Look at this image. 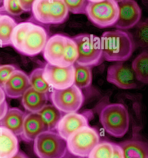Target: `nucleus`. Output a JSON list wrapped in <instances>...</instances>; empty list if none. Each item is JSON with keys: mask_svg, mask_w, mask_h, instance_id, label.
Listing matches in <instances>:
<instances>
[{"mask_svg": "<svg viewBox=\"0 0 148 158\" xmlns=\"http://www.w3.org/2000/svg\"><path fill=\"white\" fill-rule=\"evenodd\" d=\"M100 41L104 59L111 62L127 61L136 48L133 36L125 30L105 31Z\"/></svg>", "mask_w": 148, "mask_h": 158, "instance_id": "f257e3e1", "label": "nucleus"}, {"mask_svg": "<svg viewBox=\"0 0 148 158\" xmlns=\"http://www.w3.org/2000/svg\"><path fill=\"white\" fill-rule=\"evenodd\" d=\"M99 121L104 130L116 138L123 137L129 128L128 111L122 103H112L104 106L100 113Z\"/></svg>", "mask_w": 148, "mask_h": 158, "instance_id": "f03ea898", "label": "nucleus"}, {"mask_svg": "<svg viewBox=\"0 0 148 158\" xmlns=\"http://www.w3.org/2000/svg\"><path fill=\"white\" fill-rule=\"evenodd\" d=\"M86 15L91 23L100 29L115 26L119 16L116 0H88Z\"/></svg>", "mask_w": 148, "mask_h": 158, "instance_id": "7ed1b4c3", "label": "nucleus"}, {"mask_svg": "<svg viewBox=\"0 0 148 158\" xmlns=\"http://www.w3.org/2000/svg\"><path fill=\"white\" fill-rule=\"evenodd\" d=\"M72 38L77 46L78 57L76 63L78 65L93 68L104 61L99 37L92 34H83Z\"/></svg>", "mask_w": 148, "mask_h": 158, "instance_id": "20e7f679", "label": "nucleus"}, {"mask_svg": "<svg viewBox=\"0 0 148 158\" xmlns=\"http://www.w3.org/2000/svg\"><path fill=\"white\" fill-rule=\"evenodd\" d=\"M32 12L36 20L44 24H61L69 16L64 0H35Z\"/></svg>", "mask_w": 148, "mask_h": 158, "instance_id": "39448f33", "label": "nucleus"}, {"mask_svg": "<svg viewBox=\"0 0 148 158\" xmlns=\"http://www.w3.org/2000/svg\"><path fill=\"white\" fill-rule=\"evenodd\" d=\"M34 149L39 158H63L67 151L66 140L57 132L45 131L34 140Z\"/></svg>", "mask_w": 148, "mask_h": 158, "instance_id": "423d86ee", "label": "nucleus"}, {"mask_svg": "<svg viewBox=\"0 0 148 158\" xmlns=\"http://www.w3.org/2000/svg\"><path fill=\"white\" fill-rule=\"evenodd\" d=\"M99 141V134L95 128L89 126L83 127L73 133L67 139V150L75 156L87 157Z\"/></svg>", "mask_w": 148, "mask_h": 158, "instance_id": "0eeeda50", "label": "nucleus"}, {"mask_svg": "<svg viewBox=\"0 0 148 158\" xmlns=\"http://www.w3.org/2000/svg\"><path fill=\"white\" fill-rule=\"evenodd\" d=\"M53 106L61 112L76 113L84 103L82 90L74 85L64 89H53L50 95Z\"/></svg>", "mask_w": 148, "mask_h": 158, "instance_id": "6e6552de", "label": "nucleus"}, {"mask_svg": "<svg viewBox=\"0 0 148 158\" xmlns=\"http://www.w3.org/2000/svg\"><path fill=\"white\" fill-rule=\"evenodd\" d=\"M43 69V78L53 89H66L74 85V65L61 67L47 63Z\"/></svg>", "mask_w": 148, "mask_h": 158, "instance_id": "1a4fd4ad", "label": "nucleus"}, {"mask_svg": "<svg viewBox=\"0 0 148 158\" xmlns=\"http://www.w3.org/2000/svg\"><path fill=\"white\" fill-rule=\"evenodd\" d=\"M107 81L118 88L134 89L138 86V82L131 67L123 62H118L108 67Z\"/></svg>", "mask_w": 148, "mask_h": 158, "instance_id": "9d476101", "label": "nucleus"}, {"mask_svg": "<svg viewBox=\"0 0 148 158\" xmlns=\"http://www.w3.org/2000/svg\"><path fill=\"white\" fill-rule=\"evenodd\" d=\"M119 16L115 27L118 30H128L136 26L142 17V10L134 0L117 1Z\"/></svg>", "mask_w": 148, "mask_h": 158, "instance_id": "9b49d317", "label": "nucleus"}, {"mask_svg": "<svg viewBox=\"0 0 148 158\" xmlns=\"http://www.w3.org/2000/svg\"><path fill=\"white\" fill-rule=\"evenodd\" d=\"M48 40L45 28L34 24L27 35L20 52L30 57L36 56L43 50Z\"/></svg>", "mask_w": 148, "mask_h": 158, "instance_id": "f8f14e48", "label": "nucleus"}, {"mask_svg": "<svg viewBox=\"0 0 148 158\" xmlns=\"http://www.w3.org/2000/svg\"><path fill=\"white\" fill-rule=\"evenodd\" d=\"M66 36L56 34L48 39L43 49V57L48 64L60 66L63 58Z\"/></svg>", "mask_w": 148, "mask_h": 158, "instance_id": "ddd939ff", "label": "nucleus"}, {"mask_svg": "<svg viewBox=\"0 0 148 158\" xmlns=\"http://www.w3.org/2000/svg\"><path fill=\"white\" fill-rule=\"evenodd\" d=\"M30 87L29 77L23 71L16 70L10 76L2 88L6 96L15 99L23 97Z\"/></svg>", "mask_w": 148, "mask_h": 158, "instance_id": "4468645a", "label": "nucleus"}, {"mask_svg": "<svg viewBox=\"0 0 148 158\" xmlns=\"http://www.w3.org/2000/svg\"><path fill=\"white\" fill-rule=\"evenodd\" d=\"M89 126L87 117L76 113L66 114L58 123L57 133L65 140L74 132L83 127Z\"/></svg>", "mask_w": 148, "mask_h": 158, "instance_id": "2eb2a0df", "label": "nucleus"}, {"mask_svg": "<svg viewBox=\"0 0 148 158\" xmlns=\"http://www.w3.org/2000/svg\"><path fill=\"white\" fill-rule=\"evenodd\" d=\"M47 131L48 129L40 115L38 113H30L25 118L21 136L26 142H31L40 134Z\"/></svg>", "mask_w": 148, "mask_h": 158, "instance_id": "dca6fc26", "label": "nucleus"}, {"mask_svg": "<svg viewBox=\"0 0 148 158\" xmlns=\"http://www.w3.org/2000/svg\"><path fill=\"white\" fill-rule=\"evenodd\" d=\"M19 151V140L11 130L0 125V158H11Z\"/></svg>", "mask_w": 148, "mask_h": 158, "instance_id": "f3484780", "label": "nucleus"}, {"mask_svg": "<svg viewBox=\"0 0 148 158\" xmlns=\"http://www.w3.org/2000/svg\"><path fill=\"white\" fill-rule=\"evenodd\" d=\"M26 115L18 108H10L4 118L0 121V125L8 128L17 136H21Z\"/></svg>", "mask_w": 148, "mask_h": 158, "instance_id": "a211bd4d", "label": "nucleus"}, {"mask_svg": "<svg viewBox=\"0 0 148 158\" xmlns=\"http://www.w3.org/2000/svg\"><path fill=\"white\" fill-rule=\"evenodd\" d=\"M22 98V103L26 110L31 113H37L47 105L48 93H40L30 87L25 92Z\"/></svg>", "mask_w": 148, "mask_h": 158, "instance_id": "6ab92c4d", "label": "nucleus"}, {"mask_svg": "<svg viewBox=\"0 0 148 158\" xmlns=\"http://www.w3.org/2000/svg\"><path fill=\"white\" fill-rule=\"evenodd\" d=\"M125 158H148V144L138 140H128L118 143Z\"/></svg>", "mask_w": 148, "mask_h": 158, "instance_id": "aec40b11", "label": "nucleus"}, {"mask_svg": "<svg viewBox=\"0 0 148 158\" xmlns=\"http://www.w3.org/2000/svg\"><path fill=\"white\" fill-rule=\"evenodd\" d=\"M41 116L48 131H53L63 117L62 114L55 106L51 104L45 105L37 112Z\"/></svg>", "mask_w": 148, "mask_h": 158, "instance_id": "412c9836", "label": "nucleus"}, {"mask_svg": "<svg viewBox=\"0 0 148 158\" xmlns=\"http://www.w3.org/2000/svg\"><path fill=\"white\" fill-rule=\"evenodd\" d=\"M131 68L138 82L148 83V52L145 51L139 54L133 61Z\"/></svg>", "mask_w": 148, "mask_h": 158, "instance_id": "4be33fe9", "label": "nucleus"}, {"mask_svg": "<svg viewBox=\"0 0 148 158\" xmlns=\"http://www.w3.org/2000/svg\"><path fill=\"white\" fill-rule=\"evenodd\" d=\"M17 24L11 16L3 15L0 18V48L11 45V38Z\"/></svg>", "mask_w": 148, "mask_h": 158, "instance_id": "5701e85b", "label": "nucleus"}, {"mask_svg": "<svg viewBox=\"0 0 148 158\" xmlns=\"http://www.w3.org/2000/svg\"><path fill=\"white\" fill-rule=\"evenodd\" d=\"M74 85L80 89L88 88L92 82V68L88 66H81L75 63Z\"/></svg>", "mask_w": 148, "mask_h": 158, "instance_id": "b1692460", "label": "nucleus"}, {"mask_svg": "<svg viewBox=\"0 0 148 158\" xmlns=\"http://www.w3.org/2000/svg\"><path fill=\"white\" fill-rule=\"evenodd\" d=\"M34 23L30 22L20 23L15 27L11 38V45L20 52L22 45Z\"/></svg>", "mask_w": 148, "mask_h": 158, "instance_id": "393cba45", "label": "nucleus"}, {"mask_svg": "<svg viewBox=\"0 0 148 158\" xmlns=\"http://www.w3.org/2000/svg\"><path fill=\"white\" fill-rule=\"evenodd\" d=\"M78 52L77 46L72 38L66 36V43L61 64L60 67H66L74 65L77 60Z\"/></svg>", "mask_w": 148, "mask_h": 158, "instance_id": "a878e982", "label": "nucleus"}, {"mask_svg": "<svg viewBox=\"0 0 148 158\" xmlns=\"http://www.w3.org/2000/svg\"><path fill=\"white\" fill-rule=\"evenodd\" d=\"M43 68L34 70L29 76L30 86L34 89L40 93H48L51 87L43 78Z\"/></svg>", "mask_w": 148, "mask_h": 158, "instance_id": "bb28decb", "label": "nucleus"}, {"mask_svg": "<svg viewBox=\"0 0 148 158\" xmlns=\"http://www.w3.org/2000/svg\"><path fill=\"white\" fill-rule=\"evenodd\" d=\"M113 154L112 143L103 141L97 144L88 156V158H112Z\"/></svg>", "mask_w": 148, "mask_h": 158, "instance_id": "cd10ccee", "label": "nucleus"}, {"mask_svg": "<svg viewBox=\"0 0 148 158\" xmlns=\"http://www.w3.org/2000/svg\"><path fill=\"white\" fill-rule=\"evenodd\" d=\"M148 21L142 22L137 26L135 34V37H133L136 46L146 47L148 46Z\"/></svg>", "mask_w": 148, "mask_h": 158, "instance_id": "c85d7f7f", "label": "nucleus"}, {"mask_svg": "<svg viewBox=\"0 0 148 158\" xmlns=\"http://www.w3.org/2000/svg\"><path fill=\"white\" fill-rule=\"evenodd\" d=\"M68 11L75 15H86L88 1H68L64 0Z\"/></svg>", "mask_w": 148, "mask_h": 158, "instance_id": "c756f323", "label": "nucleus"}, {"mask_svg": "<svg viewBox=\"0 0 148 158\" xmlns=\"http://www.w3.org/2000/svg\"><path fill=\"white\" fill-rule=\"evenodd\" d=\"M3 6L5 10L14 16H18L24 13L20 7L18 1L5 0L3 1Z\"/></svg>", "mask_w": 148, "mask_h": 158, "instance_id": "7c9ffc66", "label": "nucleus"}, {"mask_svg": "<svg viewBox=\"0 0 148 158\" xmlns=\"http://www.w3.org/2000/svg\"><path fill=\"white\" fill-rule=\"evenodd\" d=\"M16 70L15 66L11 64L0 66V86L3 87L10 76Z\"/></svg>", "mask_w": 148, "mask_h": 158, "instance_id": "2f4dec72", "label": "nucleus"}, {"mask_svg": "<svg viewBox=\"0 0 148 158\" xmlns=\"http://www.w3.org/2000/svg\"><path fill=\"white\" fill-rule=\"evenodd\" d=\"M112 143L113 154L112 158H125L123 149L118 144Z\"/></svg>", "mask_w": 148, "mask_h": 158, "instance_id": "473e14b6", "label": "nucleus"}, {"mask_svg": "<svg viewBox=\"0 0 148 158\" xmlns=\"http://www.w3.org/2000/svg\"><path fill=\"white\" fill-rule=\"evenodd\" d=\"M21 9L24 12H29L32 11V6L34 1H18Z\"/></svg>", "mask_w": 148, "mask_h": 158, "instance_id": "72a5a7b5", "label": "nucleus"}, {"mask_svg": "<svg viewBox=\"0 0 148 158\" xmlns=\"http://www.w3.org/2000/svg\"><path fill=\"white\" fill-rule=\"evenodd\" d=\"M8 109H9V107L6 101L0 105V121H1L5 116L8 111Z\"/></svg>", "mask_w": 148, "mask_h": 158, "instance_id": "f704fd0d", "label": "nucleus"}, {"mask_svg": "<svg viewBox=\"0 0 148 158\" xmlns=\"http://www.w3.org/2000/svg\"><path fill=\"white\" fill-rule=\"evenodd\" d=\"M6 96L3 89L0 86V105L6 101Z\"/></svg>", "mask_w": 148, "mask_h": 158, "instance_id": "c9c22d12", "label": "nucleus"}, {"mask_svg": "<svg viewBox=\"0 0 148 158\" xmlns=\"http://www.w3.org/2000/svg\"><path fill=\"white\" fill-rule=\"evenodd\" d=\"M11 158H29V157L23 151H19V152Z\"/></svg>", "mask_w": 148, "mask_h": 158, "instance_id": "e433bc0d", "label": "nucleus"}, {"mask_svg": "<svg viewBox=\"0 0 148 158\" xmlns=\"http://www.w3.org/2000/svg\"><path fill=\"white\" fill-rule=\"evenodd\" d=\"M88 158L87 157H83V158Z\"/></svg>", "mask_w": 148, "mask_h": 158, "instance_id": "4c0bfd02", "label": "nucleus"}, {"mask_svg": "<svg viewBox=\"0 0 148 158\" xmlns=\"http://www.w3.org/2000/svg\"><path fill=\"white\" fill-rule=\"evenodd\" d=\"M2 16V15H0V18H1V17Z\"/></svg>", "mask_w": 148, "mask_h": 158, "instance_id": "58836bf2", "label": "nucleus"}]
</instances>
